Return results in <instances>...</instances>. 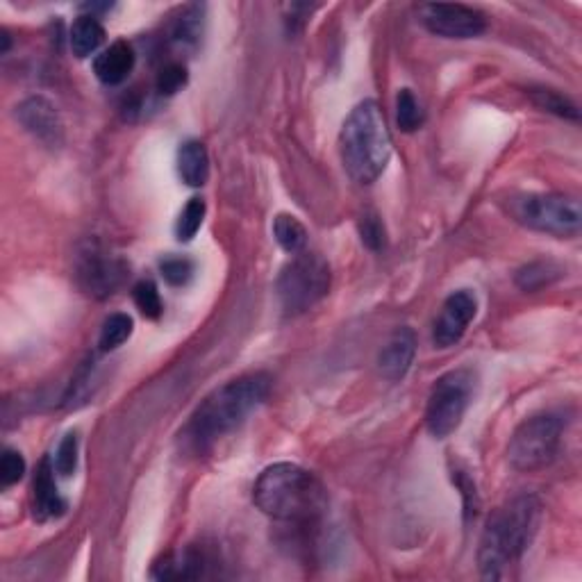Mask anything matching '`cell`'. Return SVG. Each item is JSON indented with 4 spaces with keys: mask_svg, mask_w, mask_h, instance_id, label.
<instances>
[{
    "mask_svg": "<svg viewBox=\"0 0 582 582\" xmlns=\"http://www.w3.org/2000/svg\"><path fill=\"white\" fill-rule=\"evenodd\" d=\"M419 19L432 35L444 39H473L487 30L485 14L460 3L421 5Z\"/></svg>",
    "mask_w": 582,
    "mask_h": 582,
    "instance_id": "9c48e42d",
    "label": "cell"
},
{
    "mask_svg": "<svg viewBox=\"0 0 582 582\" xmlns=\"http://www.w3.org/2000/svg\"><path fill=\"white\" fill-rule=\"evenodd\" d=\"M123 276H126V264L107 255L101 248H89L87 253L80 255L78 282L89 296H112L116 287L121 285Z\"/></svg>",
    "mask_w": 582,
    "mask_h": 582,
    "instance_id": "30bf717a",
    "label": "cell"
},
{
    "mask_svg": "<svg viewBox=\"0 0 582 582\" xmlns=\"http://www.w3.org/2000/svg\"><path fill=\"white\" fill-rule=\"evenodd\" d=\"M253 501L266 517L312 526L326 512L328 494L314 473L298 464L280 462L266 467L255 480Z\"/></svg>",
    "mask_w": 582,
    "mask_h": 582,
    "instance_id": "7a4b0ae2",
    "label": "cell"
},
{
    "mask_svg": "<svg viewBox=\"0 0 582 582\" xmlns=\"http://www.w3.org/2000/svg\"><path fill=\"white\" fill-rule=\"evenodd\" d=\"M185 85H187V69L178 62L166 64L160 71V76H157V91H160L162 96L178 94Z\"/></svg>",
    "mask_w": 582,
    "mask_h": 582,
    "instance_id": "83f0119b",
    "label": "cell"
},
{
    "mask_svg": "<svg viewBox=\"0 0 582 582\" xmlns=\"http://www.w3.org/2000/svg\"><path fill=\"white\" fill-rule=\"evenodd\" d=\"M510 214L521 226L555 237H576L582 226L580 201L562 194H528L512 198Z\"/></svg>",
    "mask_w": 582,
    "mask_h": 582,
    "instance_id": "8992f818",
    "label": "cell"
},
{
    "mask_svg": "<svg viewBox=\"0 0 582 582\" xmlns=\"http://www.w3.org/2000/svg\"><path fill=\"white\" fill-rule=\"evenodd\" d=\"M417 353V337L412 328H396L378 355L380 373L387 380H401L410 371Z\"/></svg>",
    "mask_w": 582,
    "mask_h": 582,
    "instance_id": "4fadbf2b",
    "label": "cell"
},
{
    "mask_svg": "<svg viewBox=\"0 0 582 582\" xmlns=\"http://www.w3.org/2000/svg\"><path fill=\"white\" fill-rule=\"evenodd\" d=\"M66 503L62 501L55 485V464L51 457H44L37 469L35 485H32V512L37 521H48L62 517Z\"/></svg>",
    "mask_w": 582,
    "mask_h": 582,
    "instance_id": "5bb4252c",
    "label": "cell"
},
{
    "mask_svg": "<svg viewBox=\"0 0 582 582\" xmlns=\"http://www.w3.org/2000/svg\"><path fill=\"white\" fill-rule=\"evenodd\" d=\"M562 442V421L555 414H537L514 430L507 460L517 471H537L555 460Z\"/></svg>",
    "mask_w": 582,
    "mask_h": 582,
    "instance_id": "52a82bcc",
    "label": "cell"
},
{
    "mask_svg": "<svg viewBox=\"0 0 582 582\" xmlns=\"http://www.w3.org/2000/svg\"><path fill=\"white\" fill-rule=\"evenodd\" d=\"M160 271L169 285L182 287V285H187L191 276H194V264L185 260V257H166V260L160 264Z\"/></svg>",
    "mask_w": 582,
    "mask_h": 582,
    "instance_id": "f1b7e54d",
    "label": "cell"
},
{
    "mask_svg": "<svg viewBox=\"0 0 582 582\" xmlns=\"http://www.w3.org/2000/svg\"><path fill=\"white\" fill-rule=\"evenodd\" d=\"M135 305L137 310L144 314L146 319H160L162 317V298H160V291H157L155 282L151 280H141L139 285L135 287Z\"/></svg>",
    "mask_w": 582,
    "mask_h": 582,
    "instance_id": "d4e9b609",
    "label": "cell"
},
{
    "mask_svg": "<svg viewBox=\"0 0 582 582\" xmlns=\"http://www.w3.org/2000/svg\"><path fill=\"white\" fill-rule=\"evenodd\" d=\"M201 19H203L201 7H196V5L187 7L171 30L173 44L180 48H194L198 44V39H201V30H203Z\"/></svg>",
    "mask_w": 582,
    "mask_h": 582,
    "instance_id": "ffe728a7",
    "label": "cell"
},
{
    "mask_svg": "<svg viewBox=\"0 0 582 582\" xmlns=\"http://www.w3.org/2000/svg\"><path fill=\"white\" fill-rule=\"evenodd\" d=\"M26 473V460L19 451L14 448H5L3 460H0V480H3V487H12L23 478Z\"/></svg>",
    "mask_w": 582,
    "mask_h": 582,
    "instance_id": "f546056e",
    "label": "cell"
},
{
    "mask_svg": "<svg viewBox=\"0 0 582 582\" xmlns=\"http://www.w3.org/2000/svg\"><path fill=\"white\" fill-rule=\"evenodd\" d=\"M276 289L282 310L296 317L328 296L330 266L319 253H296L282 266Z\"/></svg>",
    "mask_w": 582,
    "mask_h": 582,
    "instance_id": "5b68a950",
    "label": "cell"
},
{
    "mask_svg": "<svg viewBox=\"0 0 582 582\" xmlns=\"http://www.w3.org/2000/svg\"><path fill=\"white\" fill-rule=\"evenodd\" d=\"M16 116H19L21 126L26 128L30 135H35L44 144H60L62 139V121L57 116L55 107L41 96H32L16 107Z\"/></svg>",
    "mask_w": 582,
    "mask_h": 582,
    "instance_id": "7c38bea8",
    "label": "cell"
},
{
    "mask_svg": "<svg viewBox=\"0 0 582 582\" xmlns=\"http://www.w3.org/2000/svg\"><path fill=\"white\" fill-rule=\"evenodd\" d=\"M339 148L344 169L355 182L371 185L382 176L392 157V137L378 103L364 101L348 114L339 135Z\"/></svg>",
    "mask_w": 582,
    "mask_h": 582,
    "instance_id": "277c9868",
    "label": "cell"
},
{
    "mask_svg": "<svg viewBox=\"0 0 582 582\" xmlns=\"http://www.w3.org/2000/svg\"><path fill=\"white\" fill-rule=\"evenodd\" d=\"M132 335V319L128 314H112L107 317L101 330V339H98V346H101L103 353L116 351L121 344H126Z\"/></svg>",
    "mask_w": 582,
    "mask_h": 582,
    "instance_id": "7402d4cb",
    "label": "cell"
},
{
    "mask_svg": "<svg viewBox=\"0 0 582 582\" xmlns=\"http://www.w3.org/2000/svg\"><path fill=\"white\" fill-rule=\"evenodd\" d=\"M105 30L98 21V16L82 14L80 19L73 23L71 28V51L80 60H85L91 53L98 51V46L103 44Z\"/></svg>",
    "mask_w": 582,
    "mask_h": 582,
    "instance_id": "ac0fdd59",
    "label": "cell"
},
{
    "mask_svg": "<svg viewBox=\"0 0 582 582\" xmlns=\"http://www.w3.org/2000/svg\"><path fill=\"white\" fill-rule=\"evenodd\" d=\"M135 69V51L128 41H114V44L103 51L94 60V73L103 85H121Z\"/></svg>",
    "mask_w": 582,
    "mask_h": 582,
    "instance_id": "9a60e30c",
    "label": "cell"
},
{
    "mask_svg": "<svg viewBox=\"0 0 582 582\" xmlns=\"http://www.w3.org/2000/svg\"><path fill=\"white\" fill-rule=\"evenodd\" d=\"M205 219V201L203 198H191L185 205V210L180 212L176 223V237L178 241H191L196 237V232L201 230Z\"/></svg>",
    "mask_w": 582,
    "mask_h": 582,
    "instance_id": "cb8c5ba5",
    "label": "cell"
},
{
    "mask_svg": "<svg viewBox=\"0 0 582 582\" xmlns=\"http://www.w3.org/2000/svg\"><path fill=\"white\" fill-rule=\"evenodd\" d=\"M207 557L196 551V548H189L182 555H166L162 557V562L155 564L153 576L160 580H189V578H201L205 569Z\"/></svg>",
    "mask_w": 582,
    "mask_h": 582,
    "instance_id": "e0dca14e",
    "label": "cell"
},
{
    "mask_svg": "<svg viewBox=\"0 0 582 582\" xmlns=\"http://www.w3.org/2000/svg\"><path fill=\"white\" fill-rule=\"evenodd\" d=\"M360 235H362V244L371 248V251H380V248H385V226H382V221L373 212L364 214L360 219Z\"/></svg>",
    "mask_w": 582,
    "mask_h": 582,
    "instance_id": "4dcf8cb0",
    "label": "cell"
},
{
    "mask_svg": "<svg viewBox=\"0 0 582 582\" xmlns=\"http://www.w3.org/2000/svg\"><path fill=\"white\" fill-rule=\"evenodd\" d=\"M473 396V373L467 369L448 371L432 387L428 407H426V426L432 437L446 439L460 428L464 414L469 410Z\"/></svg>",
    "mask_w": 582,
    "mask_h": 582,
    "instance_id": "ba28073f",
    "label": "cell"
},
{
    "mask_svg": "<svg viewBox=\"0 0 582 582\" xmlns=\"http://www.w3.org/2000/svg\"><path fill=\"white\" fill-rule=\"evenodd\" d=\"M423 110L410 89H401L396 98V123L403 132H414L423 126Z\"/></svg>",
    "mask_w": 582,
    "mask_h": 582,
    "instance_id": "603a6c76",
    "label": "cell"
},
{
    "mask_svg": "<svg viewBox=\"0 0 582 582\" xmlns=\"http://www.w3.org/2000/svg\"><path fill=\"white\" fill-rule=\"evenodd\" d=\"M273 237H276L278 244L291 255L301 253L307 244L305 226L291 214H278L276 219H273Z\"/></svg>",
    "mask_w": 582,
    "mask_h": 582,
    "instance_id": "d6986e66",
    "label": "cell"
},
{
    "mask_svg": "<svg viewBox=\"0 0 582 582\" xmlns=\"http://www.w3.org/2000/svg\"><path fill=\"white\" fill-rule=\"evenodd\" d=\"M178 173L185 185L203 187L210 178V157L203 141H185L178 151Z\"/></svg>",
    "mask_w": 582,
    "mask_h": 582,
    "instance_id": "2e32d148",
    "label": "cell"
},
{
    "mask_svg": "<svg viewBox=\"0 0 582 582\" xmlns=\"http://www.w3.org/2000/svg\"><path fill=\"white\" fill-rule=\"evenodd\" d=\"M53 464H55V471L64 478H69L71 473L76 471V467H78V437L73 435V432H69V435L62 439V444L55 453Z\"/></svg>",
    "mask_w": 582,
    "mask_h": 582,
    "instance_id": "4316f807",
    "label": "cell"
},
{
    "mask_svg": "<svg viewBox=\"0 0 582 582\" xmlns=\"http://www.w3.org/2000/svg\"><path fill=\"white\" fill-rule=\"evenodd\" d=\"M557 271L553 264H546V262H537V264H528L526 269H521L519 271V276H517V282H519V287L521 289H526V291H535L539 287H544L551 282L553 278H557Z\"/></svg>",
    "mask_w": 582,
    "mask_h": 582,
    "instance_id": "484cf974",
    "label": "cell"
},
{
    "mask_svg": "<svg viewBox=\"0 0 582 582\" xmlns=\"http://www.w3.org/2000/svg\"><path fill=\"white\" fill-rule=\"evenodd\" d=\"M542 505L535 496H514L496 507L480 537L478 564L485 578H503L510 564L519 562L537 535Z\"/></svg>",
    "mask_w": 582,
    "mask_h": 582,
    "instance_id": "3957f363",
    "label": "cell"
},
{
    "mask_svg": "<svg viewBox=\"0 0 582 582\" xmlns=\"http://www.w3.org/2000/svg\"><path fill=\"white\" fill-rule=\"evenodd\" d=\"M532 101H535L537 107H542L544 112H551L560 119H569V121H578L580 112L578 107L573 105L567 96H562L560 91L555 89H532L530 91Z\"/></svg>",
    "mask_w": 582,
    "mask_h": 582,
    "instance_id": "44dd1931",
    "label": "cell"
},
{
    "mask_svg": "<svg viewBox=\"0 0 582 582\" xmlns=\"http://www.w3.org/2000/svg\"><path fill=\"white\" fill-rule=\"evenodd\" d=\"M476 296L471 294L469 289H460L451 294L442 305V312L435 321V332H432V339L439 348L455 346L467 332L469 323L476 319Z\"/></svg>",
    "mask_w": 582,
    "mask_h": 582,
    "instance_id": "8fae6325",
    "label": "cell"
},
{
    "mask_svg": "<svg viewBox=\"0 0 582 582\" xmlns=\"http://www.w3.org/2000/svg\"><path fill=\"white\" fill-rule=\"evenodd\" d=\"M271 389V378L266 373H248L228 385L216 389L201 403L185 428V442L194 453H205L237 430L260 407Z\"/></svg>",
    "mask_w": 582,
    "mask_h": 582,
    "instance_id": "6da1fadb",
    "label": "cell"
}]
</instances>
